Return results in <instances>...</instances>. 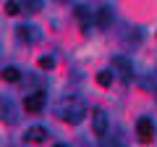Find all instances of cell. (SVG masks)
Returning a JSON list of instances; mask_svg holds the SVG:
<instances>
[{"label":"cell","instance_id":"cell-10","mask_svg":"<svg viewBox=\"0 0 157 147\" xmlns=\"http://www.w3.org/2000/svg\"><path fill=\"white\" fill-rule=\"evenodd\" d=\"M3 79H6V81H18V79H21V71H18L16 66H6V68H3Z\"/></svg>","mask_w":157,"mask_h":147},{"label":"cell","instance_id":"cell-14","mask_svg":"<svg viewBox=\"0 0 157 147\" xmlns=\"http://www.w3.org/2000/svg\"><path fill=\"white\" fill-rule=\"evenodd\" d=\"M52 66H55V58H52V55H42V58H39V68H47V71H50Z\"/></svg>","mask_w":157,"mask_h":147},{"label":"cell","instance_id":"cell-3","mask_svg":"<svg viewBox=\"0 0 157 147\" xmlns=\"http://www.w3.org/2000/svg\"><path fill=\"white\" fill-rule=\"evenodd\" d=\"M136 134L141 137V142H155V124H152V118L141 116L136 121Z\"/></svg>","mask_w":157,"mask_h":147},{"label":"cell","instance_id":"cell-6","mask_svg":"<svg viewBox=\"0 0 157 147\" xmlns=\"http://www.w3.org/2000/svg\"><path fill=\"white\" fill-rule=\"evenodd\" d=\"M94 21H97V26H100V29H107V26L113 24V8H110V6H102L100 11H97V18H94Z\"/></svg>","mask_w":157,"mask_h":147},{"label":"cell","instance_id":"cell-11","mask_svg":"<svg viewBox=\"0 0 157 147\" xmlns=\"http://www.w3.org/2000/svg\"><path fill=\"white\" fill-rule=\"evenodd\" d=\"M113 79H115V76H113V71H107V68L97 74V84H100V87H110Z\"/></svg>","mask_w":157,"mask_h":147},{"label":"cell","instance_id":"cell-15","mask_svg":"<svg viewBox=\"0 0 157 147\" xmlns=\"http://www.w3.org/2000/svg\"><path fill=\"white\" fill-rule=\"evenodd\" d=\"M55 147H66V145H55Z\"/></svg>","mask_w":157,"mask_h":147},{"label":"cell","instance_id":"cell-1","mask_svg":"<svg viewBox=\"0 0 157 147\" xmlns=\"http://www.w3.org/2000/svg\"><path fill=\"white\" fill-rule=\"evenodd\" d=\"M84 116H86L84 100H78V97H63L58 102V118L66 121V124H78Z\"/></svg>","mask_w":157,"mask_h":147},{"label":"cell","instance_id":"cell-2","mask_svg":"<svg viewBox=\"0 0 157 147\" xmlns=\"http://www.w3.org/2000/svg\"><path fill=\"white\" fill-rule=\"evenodd\" d=\"M92 126H94V134L97 137H105L107 129H110V116H107L102 108H97L94 116H92Z\"/></svg>","mask_w":157,"mask_h":147},{"label":"cell","instance_id":"cell-8","mask_svg":"<svg viewBox=\"0 0 157 147\" xmlns=\"http://www.w3.org/2000/svg\"><path fill=\"white\" fill-rule=\"evenodd\" d=\"M26 137L29 142H45V137H47V129L45 126H32V129H26Z\"/></svg>","mask_w":157,"mask_h":147},{"label":"cell","instance_id":"cell-5","mask_svg":"<svg viewBox=\"0 0 157 147\" xmlns=\"http://www.w3.org/2000/svg\"><path fill=\"white\" fill-rule=\"evenodd\" d=\"M113 66L123 74L126 79H131V76H134V66H131V61H128L126 55H115V58H113Z\"/></svg>","mask_w":157,"mask_h":147},{"label":"cell","instance_id":"cell-13","mask_svg":"<svg viewBox=\"0 0 157 147\" xmlns=\"http://www.w3.org/2000/svg\"><path fill=\"white\" fill-rule=\"evenodd\" d=\"M21 6L26 8V11H42V6H45V0H21Z\"/></svg>","mask_w":157,"mask_h":147},{"label":"cell","instance_id":"cell-7","mask_svg":"<svg viewBox=\"0 0 157 147\" xmlns=\"http://www.w3.org/2000/svg\"><path fill=\"white\" fill-rule=\"evenodd\" d=\"M76 18H78V24H81V29H89V24H92V8L89 6H76Z\"/></svg>","mask_w":157,"mask_h":147},{"label":"cell","instance_id":"cell-4","mask_svg":"<svg viewBox=\"0 0 157 147\" xmlns=\"http://www.w3.org/2000/svg\"><path fill=\"white\" fill-rule=\"evenodd\" d=\"M24 108H26L29 113H39V110L45 108V95H42V92H32V95H26Z\"/></svg>","mask_w":157,"mask_h":147},{"label":"cell","instance_id":"cell-9","mask_svg":"<svg viewBox=\"0 0 157 147\" xmlns=\"http://www.w3.org/2000/svg\"><path fill=\"white\" fill-rule=\"evenodd\" d=\"M3 121H8V124L16 121V110H13V102L8 97H3Z\"/></svg>","mask_w":157,"mask_h":147},{"label":"cell","instance_id":"cell-12","mask_svg":"<svg viewBox=\"0 0 157 147\" xmlns=\"http://www.w3.org/2000/svg\"><path fill=\"white\" fill-rule=\"evenodd\" d=\"M3 11H6L8 16H18V13H21V3H16V0H6Z\"/></svg>","mask_w":157,"mask_h":147}]
</instances>
